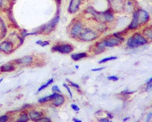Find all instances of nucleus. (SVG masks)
I'll use <instances>...</instances> for the list:
<instances>
[{
    "mask_svg": "<svg viewBox=\"0 0 152 122\" xmlns=\"http://www.w3.org/2000/svg\"><path fill=\"white\" fill-rule=\"evenodd\" d=\"M29 120V117L27 116V114H23L20 116V117L18 119L17 121L19 122H26Z\"/></svg>",
    "mask_w": 152,
    "mask_h": 122,
    "instance_id": "17",
    "label": "nucleus"
},
{
    "mask_svg": "<svg viewBox=\"0 0 152 122\" xmlns=\"http://www.w3.org/2000/svg\"><path fill=\"white\" fill-rule=\"evenodd\" d=\"M129 119H130V117H127V118H126V119H124L123 121H127V120H128Z\"/></svg>",
    "mask_w": 152,
    "mask_h": 122,
    "instance_id": "39",
    "label": "nucleus"
},
{
    "mask_svg": "<svg viewBox=\"0 0 152 122\" xmlns=\"http://www.w3.org/2000/svg\"><path fill=\"white\" fill-rule=\"evenodd\" d=\"M67 81H68L69 83H70V85H72L73 86H74V87H75V88H79V86H78L77 84H74V83H73V82H71V81H70V80H69L68 79H67Z\"/></svg>",
    "mask_w": 152,
    "mask_h": 122,
    "instance_id": "30",
    "label": "nucleus"
},
{
    "mask_svg": "<svg viewBox=\"0 0 152 122\" xmlns=\"http://www.w3.org/2000/svg\"><path fill=\"white\" fill-rule=\"evenodd\" d=\"M41 116H42V114H41L39 112H37L32 111V112H31L29 113V117L32 120L38 119L39 118H40L41 117Z\"/></svg>",
    "mask_w": 152,
    "mask_h": 122,
    "instance_id": "16",
    "label": "nucleus"
},
{
    "mask_svg": "<svg viewBox=\"0 0 152 122\" xmlns=\"http://www.w3.org/2000/svg\"><path fill=\"white\" fill-rule=\"evenodd\" d=\"M52 49L53 51H58L62 54H68L71 52L73 50V47L69 44H64L55 46Z\"/></svg>",
    "mask_w": 152,
    "mask_h": 122,
    "instance_id": "3",
    "label": "nucleus"
},
{
    "mask_svg": "<svg viewBox=\"0 0 152 122\" xmlns=\"http://www.w3.org/2000/svg\"><path fill=\"white\" fill-rule=\"evenodd\" d=\"M3 3V0H0V7H2Z\"/></svg>",
    "mask_w": 152,
    "mask_h": 122,
    "instance_id": "37",
    "label": "nucleus"
},
{
    "mask_svg": "<svg viewBox=\"0 0 152 122\" xmlns=\"http://www.w3.org/2000/svg\"><path fill=\"white\" fill-rule=\"evenodd\" d=\"M81 0H71L70 6H69L68 8L69 12L71 13L76 12L79 8V6L81 4Z\"/></svg>",
    "mask_w": 152,
    "mask_h": 122,
    "instance_id": "7",
    "label": "nucleus"
},
{
    "mask_svg": "<svg viewBox=\"0 0 152 122\" xmlns=\"http://www.w3.org/2000/svg\"><path fill=\"white\" fill-rule=\"evenodd\" d=\"M139 22H138V19H137V13H134L133 15V19L131 24H130L128 29H135L138 28V26H139Z\"/></svg>",
    "mask_w": 152,
    "mask_h": 122,
    "instance_id": "11",
    "label": "nucleus"
},
{
    "mask_svg": "<svg viewBox=\"0 0 152 122\" xmlns=\"http://www.w3.org/2000/svg\"><path fill=\"white\" fill-rule=\"evenodd\" d=\"M108 79L110 80H114V81H117L118 80L119 78L116 76H108Z\"/></svg>",
    "mask_w": 152,
    "mask_h": 122,
    "instance_id": "24",
    "label": "nucleus"
},
{
    "mask_svg": "<svg viewBox=\"0 0 152 122\" xmlns=\"http://www.w3.org/2000/svg\"><path fill=\"white\" fill-rule=\"evenodd\" d=\"M105 69V67H101V68H98V69H92V71L93 72H97V71H101L103 69Z\"/></svg>",
    "mask_w": 152,
    "mask_h": 122,
    "instance_id": "31",
    "label": "nucleus"
},
{
    "mask_svg": "<svg viewBox=\"0 0 152 122\" xmlns=\"http://www.w3.org/2000/svg\"><path fill=\"white\" fill-rule=\"evenodd\" d=\"M78 67H78V66H76V68L77 69H78Z\"/></svg>",
    "mask_w": 152,
    "mask_h": 122,
    "instance_id": "40",
    "label": "nucleus"
},
{
    "mask_svg": "<svg viewBox=\"0 0 152 122\" xmlns=\"http://www.w3.org/2000/svg\"><path fill=\"white\" fill-rule=\"evenodd\" d=\"M36 44H38V45H40L42 47H45V46H47L48 45H49V43L48 41H44V42H42V40H38V41L36 42Z\"/></svg>",
    "mask_w": 152,
    "mask_h": 122,
    "instance_id": "21",
    "label": "nucleus"
},
{
    "mask_svg": "<svg viewBox=\"0 0 152 122\" xmlns=\"http://www.w3.org/2000/svg\"><path fill=\"white\" fill-rule=\"evenodd\" d=\"M0 22H1V18H0Z\"/></svg>",
    "mask_w": 152,
    "mask_h": 122,
    "instance_id": "42",
    "label": "nucleus"
},
{
    "mask_svg": "<svg viewBox=\"0 0 152 122\" xmlns=\"http://www.w3.org/2000/svg\"><path fill=\"white\" fill-rule=\"evenodd\" d=\"M8 120V117L7 116H3L0 117V122H5Z\"/></svg>",
    "mask_w": 152,
    "mask_h": 122,
    "instance_id": "26",
    "label": "nucleus"
},
{
    "mask_svg": "<svg viewBox=\"0 0 152 122\" xmlns=\"http://www.w3.org/2000/svg\"><path fill=\"white\" fill-rule=\"evenodd\" d=\"M121 43V41L118 38H109L107 40H103V41L98 43L97 47L98 50L103 49L106 47H112L114 46H117L119 45Z\"/></svg>",
    "mask_w": 152,
    "mask_h": 122,
    "instance_id": "2",
    "label": "nucleus"
},
{
    "mask_svg": "<svg viewBox=\"0 0 152 122\" xmlns=\"http://www.w3.org/2000/svg\"><path fill=\"white\" fill-rule=\"evenodd\" d=\"M80 38L84 40L90 41V40H93L97 38V35L93 31L87 29L80 33Z\"/></svg>",
    "mask_w": 152,
    "mask_h": 122,
    "instance_id": "4",
    "label": "nucleus"
},
{
    "mask_svg": "<svg viewBox=\"0 0 152 122\" xmlns=\"http://www.w3.org/2000/svg\"><path fill=\"white\" fill-rule=\"evenodd\" d=\"M83 30V26L81 23L78 22L76 23L73 27L71 29V35L73 36H76L78 35H79Z\"/></svg>",
    "mask_w": 152,
    "mask_h": 122,
    "instance_id": "9",
    "label": "nucleus"
},
{
    "mask_svg": "<svg viewBox=\"0 0 152 122\" xmlns=\"http://www.w3.org/2000/svg\"><path fill=\"white\" fill-rule=\"evenodd\" d=\"M36 121L39 122H51V120L48 118H39L38 119L36 120Z\"/></svg>",
    "mask_w": 152,
    "mask_h": 122,
    "instance_id": "22",
    "label": "nucleus"
},
{
    "mask_svg": "<svg viewBox=\"0 0 152 122\" xmlns=\"http://www.w3.org/2000/svg\"><path fill=\"white\" fill-rule=\"evenodd\" d=\"M117 59V57H108L106 59H103L102 60H101L99 63H105L107 62L108 61H110V60H116Z\"/></svg>",
    "mask_w": 152,
    "mask_h": 122,
    "instance_id": "19",
    "label": "nucleus"
},
{
    "mask_svg": "<svg viewBox=\"0 0 152 122\" xmlns=\"http://www.w3.org/2000/svg\"><path fill=\"white\" fill-rule=\"evenodd\" d=\"M136 13L137 15L138 22H139V24L142 23H145L149 20L150 16L149 13L146 11L143 10H140L137 11Z\"/></svg>",
    "mask_w": 152,
    "mask_h": 122,
    "instance_id": "5",
    "label": "nucleus"
},
{
    "mask_svg": "<svg viewBox=\"0 0 152 122\" xmlns=\"http://www.w3.org/2000/svg\"><path fill=\"white\" fill-rule=\"evenodd\" d=\"M149 85L147 86V89H146V91L147 90V91H149V89H150V90H151V86H152V85H151V84H148Z\"/></svg>",
    "mask_w": 152,
    "mask_h": 122,
    "instance_id": "34",
    "label": "nucleus"
},
{
    "mask_svg": "<svg viewBox=\"0 0 152 122\" xmlns=\"http://www.w3.org/2000/svg\"><path fill=\"white\" fill-rule=\"evenodd\" d=\"M64 85V86H65V88L67 89V90L68 91V93H70V97H71V98H72L73 97V95H72V93H71V90H70V88H68V86L66 85V84H64L63 85Z\"/></svg>",
    "mask_w": 152,
    "mask_h": 122,
    "instance_id": "27",
    "label": "nucleus"
},
{
    "mask_svg": "<svg viewBox=\"0 0 152 122\" xmlns=\"http://www.w3.org/2000/svg\"><path fill=\"white\" fill-rule=\"evenodd\" d=\"M114 36H115V37H117V38H118V39H119V40H121V41H124V38H122V37H121V36H120L119 35H118L117 33H114Z\"/></svg>",
    "mask_w": 152,
    "mask_h": 122,
    "instance_id": "29",
    "label": "nucleus"
},
{
    "mask_svg": "<svg viewBox=\"0 0 152 122\" xmlns=\"http://www.w3.org/2000/svg\"><path fill=\"white\" fill-rule=\"evenodd\" d=\"M64 102V98L61 96V95L58 94V96L54 99L53 105L56 107L60 106L62 104H63Z\"/></svg>",
    "mask_w": 152,
    "mask_h": 122,
    "instance_id": "13",
    "label": "nucleus"
},
{
    "mask_svg": "<svg viewBox=\"0 0 152 122\" xmlns=\"http://www.w3.org/2000/svg\"><path fill=\"white\" fill-rule=\"evenodd\" d=\"M147 43V40L142 35L139 33H135L128 40L127 45L130 48H135Z\"/></svg>",
    "mask_w": 152,
    "mask_h": 122,
    "instance_id": "1",
    "label": "nucleus"
},
{
    "mask_svg": "<svg viewBox=\"0 0 152 122\" xmlns=\"http://www.w3.org/2000/svg\"><path fill=\"white\" fill-rule=\"evenodd\" d=\"M53 79H50L46 84H45L44 85H42V86H41L40 88H39V89H38V92H40V91H42V89H45V88H47L48 86H49L50 84H51L53 82Z\"/></svg>",
    "mask_w": 152,
    "mask_h": 122,
    "instance_id": "18",
    "label": "nucleus"
},
{
    "mask_svg": "<svg viewBox=\"0 0 152 122\" xmlns=\"http://www.w3.org/2000/svg\"><path fill=\"white\" fill-rule=\"evenodd\" d=\"M2 81H3V79H1V80H0V83H1V82H2Z\"/></svg>",
    "mask_w": 152,
    "mask_h": 122,
    "instance_id": "41",
    "label": "nucleus"
},
{
    "mask_svg": "<svg viewBox=\"0 0 152 122\" xmlns=\"http://www.w3.org/2000/svg\"><path fill=\"white\" fill-rule=\"evenodd\" d=\"M145 35L147 36L150 39H151L152 37V32H151V29H147L146 31V32H144Z\"/></svg>",
    "mask_w": 152,
    "mask_h": 122,
    "instance_id": "23",
    "label": "nucleus"
},
{
    "mask_svg": "<svg viewBox=\"0 0 152 122\" xmlns=\"http://www.w3.org/2000/svg\"><path fill=\"white\" fill-rule=\"evenodd\" d=\"M151 116H152V113H149V114L147 115V117L146 121H150V120L151 118Z\"/></svg>",
    "mask_w": 152,
    "mask_h": 122,
    "instance_id": "33",
    "label": "nucleus"
},
{
    "mask_svg": "<svg viewBox=\"0 0 152 122\" xmlns=\"http://www.w3.org/2000/svg\"><path fill=\"white\" fill-rule=\"evenodd\" d=\"M52 90L54 92H60V93H61L60 89H59L58 86H56V85H55V86H53L52 88Z\"/></svg>",
    "mask_w": 152,
    "mask_h": 122,
    "instance_id": "25",
    "label": "nucleus"
},
{
    "mask_svg": "<svg viewBox=\"0 0 152 122\" xmlns=\"http://www.w3.org/2000/svg\"><path fill=\"white\" fill-rule=\"evenodd\" d=\"M99 121H101V122H110V121H111L109 120V119H100Z\"/></svg>",
    "mask_w": 152,
    "mask_h": 122,
    "instance_id": "32",
    "label": "nucleus"
},
{
    "mask_svg": "<svg viewBox=\"0 0 152 122\" xmlns=\"http://www.w3.org/2000/svg\"><path fill=\"white\" fill-rule=\"evenodd\" d=\"M71 58L74 60H78L82 58L87 57V54L85 52L83 53H78V54H73L71 56Z\"/></svg>",
    "mask_w": 152,
    "mask_h": 122,
    "instance_id": "15",
    "label": "nucleus"
},
{
    "mask_svg": "<svg viewBox=\"0 0 152 122\" xmlns=\"http://www.w3.org/2000/svg\"><path fill=\"white\" fill-rule=\"evenodd\" d=\"M33 61V59L31 56H26L23 58L17 59L15 60L17 64H29L31 63Z\"/></svg>",
    "mask_w": 152,
    "mask_h": 122,
    "instance_id": "10",
    "label": "nucleus"
},
{
    "mask_svg": "<svg viewBox=\"0 0 152 122\" xmlns=\"http://www.w3.org/2000/svg\"><path fill=\"white\" fill-rule=\"evenodd\" d=\"M108 117H109L110 119H112V118L114 117L113 116H112V115L110 114V113H108Z\"/></svg>",
    "mask_w": 152,
    "mask_h": 122,
    "instance_id": "38",
    "label": "nucleus"
},
{
    "mask_svg": "<svg viewBox=\"0 0 152 122\" xmlns=\"http://www.w3.org/2000/svg\"><path fill=\"white\" fill-rule=\"evenodd\" d=\"M13 45L8 41H4L0 44V50L6 52L7 54H10L12 51Z\"/></svg>",
    "mask_w": 152,
    "mask_h": 122,
    "instance_id": "6",
    "label": "nucleus"
},
{
    "mask_svg": "<svg viewBox=\"0 0 152 122\" xmlns=\"http://www.w3.org/2000/svg\"><path fill=\"white\" fill-rule=\"evenodd\" d=\"M15 69V67L10 64H6L0 67V71L2 72H10L13 71Z\"/></svg>",
    "mask_w": 152,
    "mask_h": 122,
    "instance_id": "14",
    "label": "nucleus"
},
{
    "mask_svg": "<svg viewBox=\"0 0 152 122\" xmlns=\"http://www.w3.org/2000/svg\"><path fill=\"white\" fill-rule=\"evenodd\" d=\"M102 15L103 19L107 22H112L114 19V16L109 11H106L105 12L102 13Z\"/></svg>",
    "mask_w": 152,
    "mask_h": 122,
    "instance_id": "12",
    "label": "nucleus"
},
{
    "mask_svg": "<svg viewBox=\"0 0 152 122\" xmlns=\"http://www.w3.org/2000/svg\"><path fill=\"white\" fill-rule=\"evenodd\" d=\"M71 107L74 110V111H76V112H78L80 110V108L76 105H74V104H71Z\"/></svg>",
    "mask_w": 152,
    "mask_h": 122,
    "instance_id": "28",
    "label": "nucleus"
},
{
    "mask_svg": "<svg viewBox=\"0 0 152 122\" xmlns=\"http://www.w3.org/2000/svg\"><path fill=\"white\" fill-rule=\"evenodd\" d=\"M151 80H152V78L151 77L148 81H147V84H151Z\"/></svg>",
    "mask_w": 152,
    "mask_h": 122,
    "instance_id": "36",
    "label": "nucleus"
},
{
    "mask_svg": "<svg viewBox=\"0 0 152 122\" xmlns=\"http://www.w3.org/2000/svg\"><path fill=\"white\" fill-rule=\"evenodd\" d=\"M73 121H76V122H81V120H78V119H73Z\"/></svg>",
    "mask_w": 152,
    "mask_h": 122,
    "instance_id": "35",
    "label": "nucleus"
},
{
    "mask_svg": "<svg viewBox=\"0 0 152 122\" xmlns=\"http://www.w3.org/2000/svg\"><path fill=\"white\" fill-rule=\"evenodd\" d=\"M58 20H59V16H58L57 17H55L47 25H45L44 31H45L47 32H49L52 31L55 27V26H56Z\"/></svg>",
    "mask_w": 152,
    "mask_h": 122,
    "instance_id": "8",
    "label": "nucleus"
},
{
    "mask_svg": "<svg viewBox=\"0 0 152 122\" xmlns=\"http://www.w3.org/2000/svg\"><path fill=\"white\" fill-rule=\"evenodd\" d=\"M49 100H51V98L49 96H47V97H45L44 98H40L39 100V102H47Z\"/></svg>",
    "mask_w": 152,
    "mask_h": 122,
    "instance_id": "20",
    "label": "nucleus"
}]
</instances>
